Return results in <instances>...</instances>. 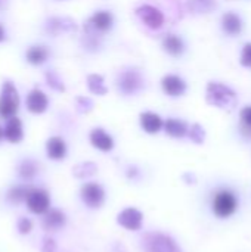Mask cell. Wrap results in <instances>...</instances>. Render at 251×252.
Returning a JSON list of instances; mask_svg holds the SVG:
<instances>
[{"label":"cell","mask_w":251,"mask_h":252,"mask_svg":"<svg viewBox=\"0 0 251 252\" xmlns=\"http://www.w3.org/2000/svg\"><path fill=\"white\" fill-rule=\"evenodd\" d=\"M241 127L244 134L251 136V106H246L241 111Z\"/></svg>","instance_id":"25"},{"label":"cell","mask_w":251,"mask_h":252,"mask_svg":"<svg viewBox=\"0 0 251 252\" xmlns=\"http://www.w3.org/2000/svg\"><path fill=\"white\" fill-rule=\"evenodd\" d=\"M188 133H189L191 140H194L195 143H203V140H204V130H203V127L200 124H194Z\"/></svg>","instance_id":"27"},{"label":"cell","mask_w":251,"mask_h":252,"mask_svg":"<svg viewBox=\"0 0 251 252\" xmlns=\"http://www.w3.org/2000/svg\"><path fill=\"white\" fill-rule=\"evenodd\" d=\"M46 78H47V84L50 87H53L55 90H61V92L64 90V84H62V81L58 78V75L55 72H47Z\"/></svg>","instance_id":"29"},{"label":"cell","mask_w":251,"mask_h":252,"mask_svg":"<svg viewBox=\"0 0 251 252\" xmlns=\"http://www.w3.org/2000/svg\"><path fill=\"white\" fill-rule=\"evenodd\" d=\"M47 155L52 159H62L67 155V145L61 137H50L46 145Z\"/></svg>","instance_id":"17"},{"label":"cell","mask_w":251,"mask_h":252,"mask_svg":"<svg viewBox=\"0 0 251 252\" xmlns=\"http://www.w3.org/2000/svg\"><path fill=\"white\" fill-rule=\"evenodd\" d=\"M4 38V30H3V27L0 25V41Z\"/></svg>","instance_id":"33"},{"label":"cell","mask_w":251,"mask_h":252,"mask_svg":"<svg viewBox=\"0 0 251 252\" xmlns=\"http://www.w3.org/2000/svg\"><path fill=\"white\" fill-rule=\"evenodd\" d=\"M117 86H118V90L121 93H124V94H135V93H138L143 87V78H142L139 71L127 69V71H123L118 75Z\"/></svg>","instance_id":"5"},{"label":"cell","mask_w":251,"mask_h":252,"mask_svg":"<svg viewBox=\"0 0 251 252\" xmlns=\"http://www.w3.org/2000/svg\"><path fill=\"white\" fill-rule=\"evenodd\" d=\"M142 214L136 208H127L118 214V224L127 230H139L142 226Z\"/></svg>","instance_id":"9"},{"label":"cell","mask_w":251,"mask_h":252,"mask_svg":"<svg viewBox=\"0 0 251 252\" xmlns=\"http://www.w3.org/2000/svg\"><path fill=\"white\" fill-rule=\"evenodd\" d=\"M65 224V216L59 210H52L46 214L43 226L46 230H58Z\"/></svg>","instance_id":"19"},{"label":"cell","mask_w":251,"mask_h":252,"mask_svg":"<svg viewBox=\"0 0 251 252\" xmlns=\"http://www.w3.org/2000/svg\"><path fill=\"white\" fill-rule=\"evenodd\" d=\"M50 205L49 193L43 189H31L27 196V207L34 214H44L47 213Z\"/></svg>","instance_id":"7"},{"label":"cell","mask_w":251,"mask_h":252,"mask_svg":"<svg viewBox=\"0 0 251 252\" xmlns=\"http://www.w3.org/2000/svg\"><path fill=\"white\" fill-rule=\"evenodd\" d=\"M37 171V167L33 161H24L21 165H19V174L24 177V179H31Z\"/></svg>","instance_id":"26"},{"label":"cell","mask_w":251,"mask_h":252,"mask_svg":"<svg viewBox=\"0 0 251 252\" xmlns=\"http://www.w3.org/2000/svg\"><path fill=\"white\" fill-rule=\"evenodd\" d=\"M90 142L96 149H99L102 152H109L114 148L112 137L108 133H105L102 128H95L90 133Z\"/></svg>","instance_id":"13"},{"label":"cell","mask_w":251,"mask_h":252,"mask_svg":"<svg viewBox=\"0 0 251 252\" xmlns=\"http://www.w3.org/2000/svg\"><path fill=\"white\" fill-rule=\"evenodd\" d=\"M43 251H44V252H53V251H55V244H53V241L47 239V241L44 242V248H43Z\"/></svg>","instance_id":"32"},{"label":"cell","mask_w":251,"mask_h":252,"mask_svg":"<svg viewBox=\"0 0 251 252\" xmlns=\"http://www.w3.org/2000/svg\"><path fill=\"white\" fill-rule=\"evenodd\" d=\"M241 63L247 68H251V43H247L241 53Z\"/></svg>","instance_id":"30"},{"label":"cell","mask_w":251,"mask_h":252,"mask_svg":"<svg viewBox=\"0 0 251 252\" xmlns=\"http://www.w3.org/2000/svg\"><path fill=\"white\" fill-rule=\"evenodd\" d=\"M49 56V50L44 46H33L27 50V61L33 65L43 63Z\"/></svg>","instance_id":"21"},{"label":"cell","mask_w":251,"mask_h":252,"mask_svg":"<svg viewBox=\"0 0 251 252\" xmlns=\"http://www.w3.org/2000/svg\"><path fill=\"white\" fill-rule=\"evenodd\" d=\"M216 6L215 0H188V7L194 13H207Z\"/></svg>","instance_id":"22"},{"label":"cell","mask_w":251,"mask_h":252,"mask_svg":"<svg viewBox=\"0 0 251 252\" xmlns=\"http://www.w3.org/2000/svg\"><path fill=\"white\" fill-rule=\"evenodd\" d=\"M145 252H180L175 241L161 233H149L143 239Z\"/></svg>","instance_id":"4"},{"label":"cell","mask_w":251,"mask_h":252,"mask_svg":"<svg viewBox=\"0 0 251 252\" xmlns=\"http://www.w3.org/2000/svg\"><path fill=\"white\" fill-rule=\"evenodd\" d=\"M161 86H163V90L166 94L169 96H182L186 90V84L185 81L178 77V75H166L163 80H161Z\"/></svg>","instance_id":"12"},{"label":"cell","mask_w":251,"mask_h":252,"mask_svg":"<svg viewBox=\"0 0 251 252\" xmlns=\"http://www.w3.org/2000/svg\"><path fill=\"white\" fill-rule=\"evenodd\" d=\"M24 131H22V121L16 117H12L7 120V124L4 127V137L10 143H18L22 140Z\"/></svg>","instance_id":"14"},{"label":"cell","mask_w":251,"mask_h":252,"mask_svg":"<svg viewBox=\"0 0 251 252\" xmlns=\"http://www.w3.org/2000/svg\"><path fill=\"white\" fill-rule=\"evenodd\" d=\"M81 199L90 208H98L104 204L105 192L96 183H87L81 188Z\"/></svg>","instance_id":"8"},{"label":"cell","mask_w":251,"mask_h":252,"mask_svg":"<svg viewBox=\"0 0 251 252\" xmlns=\"http://www.w3.org/2000/svg\"><path fill=\"white\" fill-rule=\"evenodd\" d=\"M141 126H142V128H143L146 133L155 134V133H158V131L163 128L164 123H163V120L160 118V115H157V114H154V112H143V114L141 115Z\"/></svg>","instance_id":"15"},{"label":"cell","mask_w":251,"mask_h":252,"mask_svg":"<svg viewBox=\"0 0 251 252\" xmlns=\"http://www.w3.org/2000/svg\"><path fill=\"white\" fill-rule=\"evenodd\" d=\"M164 128H166V133L172 137H183L186 133H188V126L180 121V120H167L164 123Z\"/></svg>","instance_id":"20"},{"label":"cell","mask_w":251,"mask_h":252,"mask_svg":"<svg viewBox=\"0 0 251 252\" xmlns=\"http://www.w3.org/2000/svg\"><path fill=\"white\" fill-rule=\"evenodd\" d=\"M31 189H33V188H28V186H16V188H13V189L9 192V199H10L12 202H15V204L22 202L24 199L27 201V196H28V193H30Z\"/></svg>","instance_id":"24"},{"label":"cell","mask_w":251,"mask_h":252,"mask_svg":"<svg viewBox=\"0 0 251 252\" xmlns=\"http://www.w3.org/2000/svg\"><path fill=\"white\" fill-rule=\"evenodd\" d=\"M31 229H33V223H31L28 219L22 217V219L18 221V230H19L21 233L27 235V233H30V232H31Z\"/></svg>","instance_id":"31"},{"label":"cell","mask_w":251,"mask_h":252,"mask_svg":"<svg viewBox=\"0 0 251 252\" xmlns=\"http://www.w3.org/2000/svg\"><path fill=\"white\" fill-rule=\"evenodd\" d=\"M138 16L141 18V21L152 30H158L163 27L164 24V15L160 9H157L152 4H142L141 7H138L136 10Z\"/></svg>","instance_id":"6"},{"label":"cell","mask_w":251,"mask_h":252,"mask_svg":"<svg viewBox=\"0 0 251 252\" xmlns=\"http://www.w3.org/2000/svg\"><path fill=\"white\" fill-rule=\"evenodd\" d=\"M77 168L83 170V171L74 173V174H75L77 177H80V179H83V177H87V176H92V174L96 171V167H95V164H92V162H84V164H80V165H77Z\"/></svg>","instance_id":"28"},{"label":"cell","mask_w":251,"mask_h":252,"mask_svg":"<svg viewBox=\"0 0 251 252\" xmlns=\"http://www.w3.org/2000/svg\"><path fill=\"white\" fill-rule=\"evenodd\" d=\"M112 27V15L107 10L96 12L87 22V30H93L98 32H105Z\"/></svg>","instance_id":"11"},{"label":"cell","mask_w":251,"mask_h":252,"mask_svg":"<svg viewBox=\"0 0 251 252\" xmlns=\"http://www.w3.org/2000/svg\"><path fill=\"white\" fill-rule=\"evenodd\" d=\"M47 105H49V100H47V96L38 90V89H34L28 93L27 96V108L30 112L33 114H41L47 109Z\"/></svg>","instance_id":"10"},{"label":"cell","mask_w":251,"mask_h":252,"mask_svg":"<svg viewBox=\"0 0 251 252\" xmlns=\"http://www.w3.org/2000/svg\"><path fill=\"white\" fill-rule=\"evenodd\" d=\"M19 108V94L15 86L10 81H6L0 93V117L12 118Z\"/></svg>","instance_id":"2"},{"label":"cell","mask_w":251,"mask_h":252,"mask_svg":"<svg viewBox=\"0 0 251 252\" xmlns=\"http://www.w3.org/2000/svg\"><path fill=\"white\" fill-rule=\"evenodd\" d=\"M237 210V198L231 190H220L213 198V211L217 217L226 219Z\"/></svg>","instance_id":"3"},{"label":"cell","mask_w":251,"mask_h":252,"mask_svg":"<svg viewBox=\"0 0 251 252\" xmlns=\"http://www.w3.org/2000/svg\"><path fill=\"white\" fill-rule=\"evenodd\" d=\"M237 94L232 89L222 83H209L207 86V103L220 109H234L237 106Z\"/></svg>","instance_id":"1"},{"label":"cell","mask_w":251,"mask_h":252,"mask_svg":"<svg viewBox=\"0 0 251 252\" xmlns=\"http://www.w3.org/2000/svg\"><path fill=\"white\" fill-rule=\"evenodd\" d=\"M163 47L164 50L172 55V56H180L182 52H183V41L175 35V34H167L164 38H163Z\"/></svg>","instance_id":"18"},{"label":"cell","mask_w":251,"mask_h":252,"mask_svg":"<svg viewBox=\"0 0 251 252\" xmlns=\"http://www.w3.org/2000/svg\"><path fill=\"white\" fill-rule=\"evenodd\" d=\"M87 86H89V90L95 94H105L107 93V87L104 84V78L98 74H92L87 77Z\"/></svg>","instance_id":"23"},{"label":"cell","mask_w":251,"mask_h":252,"mask_svg":"<svg viewBox=\"0 0 251 252\" xmlns=\"http://www.w3.org/2000/svg\"><path fill=\"white\" fill-rule=\"evenodd\" d=\"M222 28L226 34L229 35H237L241 32L243 30V21L241 18L234 13V12H228L222 16Z\"/></svg>","instance_id":"16"},{"label":"cell","mask_w":251,"mask_h":252,"mask_svg":"<svg viewBox=\"0 0 251 252\" xmlns=\"http://www.w3.org/2000/svg\"><path fill=\"white\" fill-rule=\"evenodd\" d=\"M3 136H4V130H1V128H0V139H1Z\"/></svg>","instance_id":"34"}]
</instances>
